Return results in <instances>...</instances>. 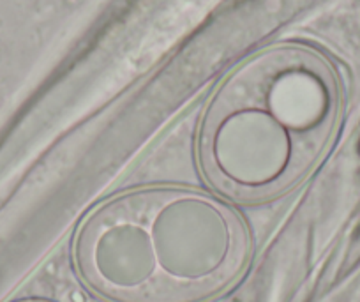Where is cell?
<instances>
[{
    "mask_svg": "<svg viewBox=\"0 0 360 302\" xmlns=\"http://www.w3.org/2000/svg\"><path fill=\"white\" fill-rule=\"evenodd\" d=\"M251 235L231 206L207 191L155 184L122 191L90 210L72 260L105 302H205L237 283Z\"/></svg>",
    "mask_w": 360,
    "mask_h": 302,
    "instance_id": "obj_1",
    "label": "cell"
},
{
    "mask_svg": "<svg viewBox=\"0 0 360 302\" xmlns=\"http://www.w3.org/2000/svg\"><path fill=\"white\" fill-rule=\"evenodd\" d=\"M330 62L300 44L251 55L217 85L196 133V161L214 191L242 203L286 193L327 151L341 115Z\"/></svg>",
    "mask_w": 360,
    "mask_h": 302,
    "instance_id": "obj_2",
    "label": "cell"
}]
</instances>
